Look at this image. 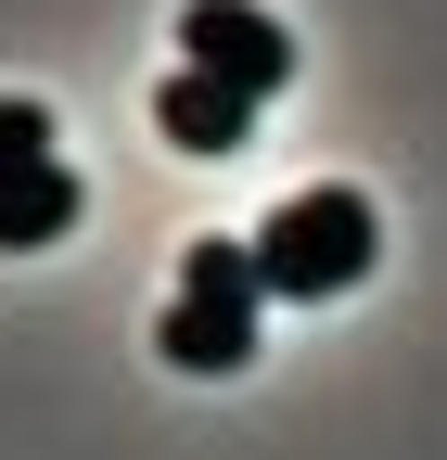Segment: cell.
<instances>
[{"instance_id": "1", "label": "cell", "mask_w": 447, "mask_h": 460, "mask_svg": "<svg viewBox=\"0 0 447 460\" xmlns=\"http://www.w3.org/2000/svg\"><path fill=\"white\" fill-rule=\"evenodd\" d=\"M371 256H383V217H371L346 180H320V192H294L282 217H256V269H268V295H282V307L358 295Z\"/></svg>"}, {"instance_id": "2", "label": "cell", "mask_w": 447, "mask_h": 460, "mask_svg": "<svg viewBox=\"0 0 447 460\" xmlns=\"http://www.w3.org/2000/svg\"><path fill=\"white\" fill-rule=\"evenodd\" d=\"M256 307H268V269H256V243H192L180 256V307L153 320V345L180 371H243L256 358Z\"/></svg>"}, {"instance_id": "3", "label": "cell", "mask_w": 447, "mask_h": 460, "mask_svg": "<svg viewBox=\"0 0 447 460\" xmlns=\"http://www.w3.org/2000/svg\"><path fill=\"white\" fill-rule=\"evenodd\" d=\"M180 65L192 77H231L243 102H268L294 77V39H282V13H256V0H192L180 13Z\"/></svg>"}, {"instance_id": "4", "label": "cell", "mask_w": 447, "mask_h": 460, "mask_svg": "<svg viewBox=\"0 0 447 460\" xmlns=\"http://www.w3.org/2000/svg\"><path fill=\"white\" fill-rule=\"evenodd\" d=\"M153 128L180 141V154H243V141H256V102H243L231 77H192V65H180V77L153 90Z\"/></svg>"}, {"instance_id": "5", "label": "cell", "mask_w": 447, "mask_h": 460, "mask_svg": "<svg viewBox=\"0 0 447 460\" xmlns=\"http://www.w3.org/2000/svg\"><path fill=\"white\" fill-rule=\"evenodd\" d=\"M77 230V166L51 154V166H26V180H0V256H39V243H65Z\"/></svg>"}, {"instance_id": "6", "label": "cell", "mask_w": 447, "mask_h": 460, "mask_svg": "<svg viewBox=\"0 0 447 460\" xmlns=\"http://www.w3.org/2000/svg\"><path fill=\"white\" fill-rule=\"evenodd\" d=\"M26 166H51V102L0 90V180H26Z\"/></svg>"}]
</instances>
